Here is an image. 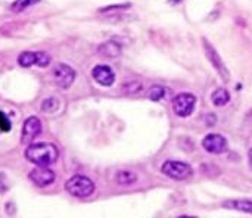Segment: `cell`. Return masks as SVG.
<instances>
[{"label":"cell","mask_w":252,"mask_h":218,"mask_svg":"<svg viewBox=\"0 0 252 218\" xmlns=\"http://www.w3.org/2000/svg\"><path fill=\"white\" fill-rule=\"evenodd\" d=\"M25 158L35 165L49 167L58 161L59 151L52 143H34V145H30L27 148Z\"/></svg>","instance_id":"6da1fadb"},{"label":"cell","mask_w":252,"mask_h":218,"mask_svg":"<svg viewBox=\"0 0 252 218\" xmlns=\"http://www.w3.org/2000/svg\"><path fill=\"white\" fill-rule=\"evenodd\" d=\"M65 190L74 198H89L94 192V183L86 176H74L65 183Z\"/></svg>","instance_id":"7a4b0ae2"},{"label":"cell","mask_w":252,"mask_h":218,"mask_svg":"<svg viewBox=\"0 0 252 218\" xmlns=\"http://www.w3.org/2000/svg\"><path fill=\"white\" fill-rule=\"evenodd\" d=\"M161 171L164 176L174 180H186L193 173L189 164L180 161H165L161 167Z\"/></svg>","instance_id":"3957f363"},{"label":"cell","mask_w":252,"mask_h":218,"mask_svg":"<svg viewBox=\"0 0 252 218\" xmlns=\"http://www.w3.org/2000/svg\"><path fill=\"white\" fill-rule=\"evenodd\" d=\"M196 108V97L190 93H180L173 99V111L177 117L186 118Z\"/></svg>","instance_id":"277c9868"},{"label":"cell","mask_w":252,"mask_h":218,"mask_svg":"<svg viewBox=\"0 0 252 218\" xmlns=\"http://www.w3.org/2000/svg\"><path fill=\"white\" fill-rule=\"evenodd\" d=\"M52 78H53V81H55V84L58 87L66 90L75 81V71L66 63H58L52 69Z\"/></svg>","instance_id":"5b68a950"},{"label":"cell","mask_w":252,"mask_h":218,"mask_svg":"<svg viewBox=\"0 0 252 218\" xmlns=\"http://www.w3.org/2000/svg\"><path fill=\"white\" fill-rule=\"evenodd\" d=\"M204 43V50H205V55H207V58H208V61L211 62V65L214 66V69L221 75V78L223 80H229V77H230V72H229V69H227V66L224 65V62H223V59L220 58V55H219V52L216 50V47L208 41V40H202Z\"/></svg>","instance_id":"8992f818"},{"label":"cell","mask_w":252,"mask_h":218,"mask_svg":"<svg viewBox=\"0 0 252 218\" xmlns=\"http://www.w3.org/2000/svg\"><path fill=\"white\" fill-rule=\"evenodd\" d=\"M18 63L24 68H30L32 65L44 68L50 63V56L44 52H22L18 56Z\"/></svg>","instance_id":"52a82bcc"},{"label":"cell","mask_w":252,"mask_h":218,"mask_svg":"<svg viewBox=\"0 0 252 218\" xmlns=\"http://www.w3.org/2000/svg\"><path fill=\"white\" fill-rule=\"evenodd\" d=\"M28 179L37 187H46V186H49V185H52L55 182V173L50 168L44 167V165H37V168L30 171Z\"/></svg>","instance_id":"ba28073f"},{"label":"cell","mask_w":252,"mask_h":218,"mask_svg":"<svg viewBox=\"0 0 252 218\" xmlns=\"http://www.w3.org/2000/svg\"><path fill=\"white\" fill-rule=\"evenodd\" d=\"M41 133V121L37 117H30L24 123L22 133H21V142L24 145H30L35 137H38Z\"/></svg>","instance_id":"9c48e42d"},{"label":"cell","mask_w":252,"mask_h":218,"mask_svg":"<svg viewBox=\"0 0 252 218\" xmlns=\"http://www.w3.org/2000/svg\"><path fill=\"white\" fill-rule=\"evenodd\" d=\"M202 146L207 152L214 154V155H220V154L227 151V140L224 136L213 133V134L205 136V139L202 140Z\"/></svg>","instance_id":"30bf717a"},{"label":"cell","mask_w":252,"mask_h":218,"mask_svg":"<svg viewBox=\"0 0 252 218\" xmlns=\"http://www.w3.org/2000/svg\"><path fill=\"white\" fill-rule=\"evenodd\" d=\"M92 77L96 83H99L103 87H111L115 83V74L108 65H97L92 71Z\"/></svg>","instance_id":"8fae6325"},{"label":"cell","mask_w":252,"mask_h":218,"mask_svg":"<svg viewBox=\"0 0 252 218\" xmlns=\"http://www.w3.org/2000/svg\"><path fill=\"white\" fill-rule=\"evenodd\" d=\"M97 52L105 58H117L121 55V46L117 41H106L99 46Z\"/></svg>","instance_id":"7c38bea8"},{"label":"cell","mask_w":252,"mask_h":218,"mask_svg":"<svg viewBox=\"0 0 252 218\" xmlns=\"http://www.w3.org/2000/svg\"><path fill=\"white\" fill-rule=\"evenodd\" d=\"M137 182V174L131 170H120L115 174V183L120 186H131Z\"/></svg>","instance_id":"4fadbf2b"},{"label":"cell","mask_w":252,"mask_h":218,"mask_svg":"<svg viewBox=\"0 0 252 218\" xmlns=\"http://www.w3.org/2000/svg\"><path fill=\"white\" fill-rule=\"evenodd\" d=\"M211 100H213V103L216 105V106H224V105H227L229 103V100H230V93L226 90V89H217V90H214V93L211 94Z\"/></svg>","instance_id":"5bb4252c"},{"label":"cell","mask_w":252,"mask_h":218,"mask_svg":"<svg viewBox=\"0 0 252 218\" xmlns=\"http://www.w3.org/2000/svg\"><path fill=\"white\" fill-rule=\"evenodd\" d=\"M224 207L252 214V201H247V199H242V201H227V202H224Z\"/></svg>","instance_id":"9a60e30c"},{"label":"cell","mask_w":252,"mask_h":218,"mask_svg":"<svg viewBox=\"0 0 252 218\" xmlns=\"http://www.w3.org/2000/svg\"><path fill=\"white\" fill-rule=\"evenodd\" d=\"M59 106H61L59 99L58 97H53V96L52 97H47V99H44L41 102V111L44 114H53V112H56L59 109Z\"/></svg>","instance_id":"2e32d148"},{"label":"cell","mask_w":252,"mask_h":218,"mask_svg":"<svg viewBox=\"0 0 252 218\" xmlns=\"http://www.w3.org/2000/svg\"><path fill=\"white\" fill-rule=\"evenodd\" d=\"M40 0H15L12 3V12L19 13L25 9H28L30 6H34L35 3H38Z\"/></svg>","instance_id":"e0dca14e"},{"label":"cell","mask_w":252,"mask_h":218,"mask_svg":"<svg viewBox=\"0 0 252 218\" xmlns=\"http://www.w3.org/2000/svg\"><path fill=\"white\" fill-rule=\"evenodd\" d=\"M143 90V84L140 81H130L123 86V92L126 94H139Z\"/></svg>","instance_id":"ac0fdd59"},{"label":"cell","mask_w":252,"mask_h":218,"mask_svg":"<svg viewBox=\"0 0 252 218\" xmlns=\"http://www.w3.org/2000/svg\"><path fill=\"white\" fill-rule=\"evenodd\" d=\"M165 96V89L162 86H152L149 90H148V97L154 102H158L161 100L162 97Z\"/></svg>","instance_id":"d6986e66"},{"label":"cell","mask_w":252,"mask_h":218,"mask_svg":"<svg viewBox=\"0 0 252 218\" xmlns=\"http://www.w3.org/2000/svg\"><path fill=\"white\" fill-rule=\"evenodd\" d=\"M10 128H12V124H10V121L7 120V117H6L4 114L0 111V130L6 133V131H9Z\"/></svg>","instance_id":"ffe728a7"},{"label":"cell","mask_w":252,"mask_h":218,"mask_svg":"<svg viewBox=\"0 0 252 218\" xmlns=\"http://www.w3.org/2000/svg\"><path fill=\"white\" fill-rule=\"evenodd\" d=\"M250 164H251V167H252V148H251V151H250Z\"/></svg>","instance_id":"44dd1931"},{"label":"cell","mask_w":252,"mask_h":218,"mask_svg":"<svg viewBox=\"0 0 252 218\" xmlns=\"http://www.w3.org/2000/svg\"><path fill=\"white\" fill-rule=\"evenodd\" d=\"M170 1H171V3H180L182 0H170Z\"/></svg>","instance_id":"7402d4cb"}]
</instances>
